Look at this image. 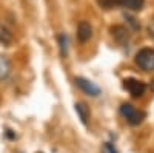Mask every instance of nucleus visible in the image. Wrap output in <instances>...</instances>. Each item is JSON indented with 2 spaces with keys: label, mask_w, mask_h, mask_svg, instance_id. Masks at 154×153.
I'll list each match as a JSON object with an SVG mask.
<instances>
[{
  "label": "nucleus",
  "mask_w": 154,
  "mask_h": 153,
  "mask_svg": "<svg viewBox=\"0 0 154 153\" xmlns=\"http://www.w3.org/2000/svg\"><path fill=\"white\" fill-rule=\"evenodd\" d=\"M74 82H75V85L79 87L85 94H88V96L96 97V96L100 94V88H99L94 82H91L89 79H86V78H75Z\"/></svg>",
  "instance_id": "nucleus-4"
},
{
  "label": "nucleus",
  "mask_w": 154,
  "mask_h": 153,
  "mask_svg": "<svg viewBox=\"0 0 154 153\" xmlns=\"http://www.w3.org/2000/svg\"><path fill=\"white\" fill-rule=\"evenodd\" d=\"M136 63L143 71H154V49L143 48L136 54Z\"/></svg>",
  "instance_id": "nucleus-2"
},
{
  "label": "nucleus",
  "mask_w": 154,
  "mask_h": 153,
  "mask_svg": "<svg viewBox=\"0 0 154 153\" xmlns=\"http://www.w3.org/2000/svg\"><path fill=\"white\" fill-rule=\"evenodd\" d=\"M12 40V36L8 30H5L3 27H0V43H3V45H8L11 43Z\"/></svg>",
  "instance_id": "nucleus-11"
},
{
  "label": "nucleus",
  "mask_w": 154,
  "mask_h": 153,
  "mask_svg": "<svg viewBox=\"0 0 154 153\" xmlns=\"http://www.w3.org/2000/svg\"><path fill=\"white\" fill-rule=\"evenodd\" d=\"M149 88H151V91H154V79L151 81V84H149Z\"/></svg>",
  "instance_id": "nucleus-14"
},
{
  "label": "nucleus",
  "mask_w": 154,
  "mask_h": 153,
  "mask_svg": "<svg viewBox=\"0 0 154 153\" xmlns=\"http://www.w3.org/2000/svg\"><path fill=\"white\" fill-rule=\"evenodd\" d=\"M75 108V113L77 116H79V119L82 121V124H88V119H89V108L86 107V104H83V102H77V104L74 105Z\"/></svg>",
  "instance_id": "nucleus-8"
},
{
  "label": "nucleus",
  "mask_w": 154,
  "mask_h": 153,
  "mask_svg": "<svg viewBox=\"0 0 154 153\" xmlns=\"http://www.w3.org/2000/svg\"><path fill=\"white\" fill-rule=\"evenodd\" d=\"M143 0H108V5H116V6H122L131 11H140L143 8Z\"/></svg>",
  "instance_id": "nucleus-5"
},
{
  "label": "nucleus",
  "mask_w": 154,
  "mask_h": 153,
  "mask_svg": "<svg viewBox=\"0 0 154 153\" xmlns=\"http://www.w3.org/2000/svg\"><path fill=\"white\" fill-rule=\"evenodd\" d=\"M59 46H60L62 57H66V54H68V39H66L65 34H60L59 36Z\"/></svg>",
  "instance_id": "nucleus-10"
},
{
  "label": "nucleus",
  "mask_w": 154,
  "mask_h": 153,
  "mask_svg": "<svg viewBox=\"0 0 154 153\" xmlns=\"http://www.w3.org/2000/svg\"><path fill=\"white\" fill-rule=\"evenodd\" d=\"M123 88L133 97H140V96H143V93L146 90V85L142 81H137V79L130 78V79H125L123 81Z\"/></svg>",
  "instance_id": "nucleus-3"
},
{
  "label": "nucleus",
  "mask_w": 154,
  "mask_h": 153,
  "mask_svg": "<svg viewBox=\"0 0 154 153\" xmlns=\"http://www.w3.org/2000/svg\"><path fill=\"white\" fill-rule=\"evenodd\" d=\"M111 34L116 40H117L120 45L128 43V39H130V34H128V30L125 27H120V25H116V27L111 28Z\"/></svg>",
  "instance_id": "nucleus-7"
},
{
  "label": "nucleus",
  "mask_w": 154,
  "mask_h": 153,
  "mask_svg": "<svg viewBox=\"0 0 154 153\" xmlns=\"http://www.w3.org/2000/svg\"><path fill=\"white\" fill-rule=\"evenodd\" d=\"M126 19H128V22L133 25V28H134V30H140V23H137L134 17H126Z\"/></svg>",
  "instance_id": "nucleus-12"
},
{
  "label": "nucleus",
  "mask_w": 154,
  "mask_h": 153,
  "mask_svg": "<svg viewBox=\"0 0 154 153\" xmlns=\"http://www.w3.org/2000/svg\"><path fill=\"white\" fill-rule=\"evenodd\" d=\"M103 147H105V150H106L108 153H117V150H116V148H114V147H112V145H111L109 142H106V144H105Z\"/></svg>",
  "instance_id": "nucleus-13"
},
{
  "label": "nucleus",
  "mask_w": 154,
  "mask_h": 153,
  "mask_svg": "<svg viewBox=\"0 0 154 153\" xmlns=\"http://www.w3.org/2000/svg\"><path fill=\"white\" fill-rule=\"evenodd\" d=\"M91 36H93V28H91V25H89L88 22H80L79 23V27H77V39H79V42L85 43L88 42L89 39H91Z\"/></svg>",
  "instance_id": "nucleus-6"
},
{
  "label": "nucleus",
  "mask_w": 154,
  "mask_h": 153,
  "mask_svg": "<svg viewBox=\"0 0 154 153\" xmlns=\"http://www.w3.org/2000/svg\"><path fill=\"white\" fill-rule=\"evenodd\" d=\"M120 114L126 119V122L131 124V125H139L140 122L145 119V116H146L145 111L137 110L131 104H122L120 105Z\"/></svg>",
  "instance_id": "nucleus-1"
},
{
  "label": "nucleus",
  "mask_w": 154,
  "mask_h": 153,
  "mask_svg": "<svg viewBox=\"0 0 154 153\" xmlns=\"http://www.w3.org/2000/svg\"><path fill=\"white\" fill-rule=\"evenodd\" d=\"M37 153H42V151H37Z\"/></svg>",
  "instance_id": "nucleus-15"
},
{
  "label": "nucleus",
  "mask_w": 154,
  "mask_h": 153,
  "mask_svg": "<svg viewBox=\"0 0 154 153\" xmlns=\"http://www.w3.org/2000/svg\"><path fill=\"white\" fill-rule=\"evenodd\" d=\"M9 70H11V67H9L8 59L3 57V56H0V79H5L6 76L9 74Z\"/></svg>",
  "instance_id": "nucleus-9"
}]
</instances>
